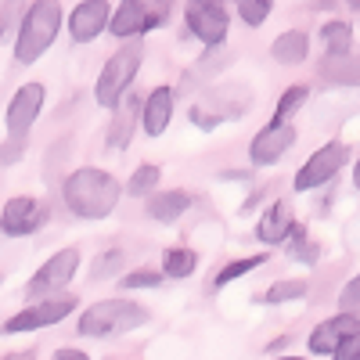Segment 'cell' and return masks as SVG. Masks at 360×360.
I'll list each match as a JSON object with an SVG mask.
<instances>
[{
    "mask_svg": "<svg viewBox=\"0 0 360 360\" xmlns=\"http://www.w3.org/2000/svg\"><path fill=\"white\" fill-rule=\"evenodd\" d=\"M321 40H324L328 54H346L353 47V25L349 22H324Z\"/></svg>",
    "mask_w": 360,
    "mask_h": 360,
    "instance_id": "22",
    "label": "cell"
},
{
    "mask_svg": "<svg viewBox=\"0 0 360 360\" xmlns=\"http://www.w3.org/2000/svg\"><path fill=\"white\" fill-rule=\"evenodd\" d=\"M270 8H274V0H238V15L245 25H263Z\"/></svg>",
    "mask_w": 360,
    "mask_h": 360,
    "instance_id": "28",
    "label": "cell"
},
{
    "mask_svg": "<svg viewBox=\"0 0 360 360\" xmlns=\"http://www.w3.org/2000/svg\"><path fill=\"white\" fill-rule=\"evenodd\" d=\"M119 285H123V288H159L162 285V274H159V270H130V274L123 278V281H119Z\"/></svg>",
    "mask_w": 360,
    "mask_h": 360,
    "instance_id": "30",
    "label": "cell"
},
{
    "mask_svg": "<svg viewBox=\"0 0 360 360\" xmlns=\"http://www.w3.org/2000/svg\"><path fill=\"white\" fill-rule=\"evenodd\" d=\"M270 54H274L278 65H303L307 54H310V37L303 29H288V33H281L270 44Z\"/></svg>",
    "mask_w": 360,
    "mask_h": 360,
    "instance_id": "19",
    "label": "cell"
},
{
    "mask_svg": "<svg viewBox=\"0 0 360 360\" xmlns=\"http://www.w3.org/2000/svg\"><path fill=\"white\" fill-rule=\"evenodd\" d=\"M307 98H310V90H307V86H288L285 94H281V101H278L274 119H270V123H292V115L307 105Z\"/></svg>",
    "mask_w": 360,
    "mask_h": 360,
    "instance_id": "23",
    "label": "cell"
},
{
    "mask_svg": "<svg viewBox=\"0 0 360 360\" xmlns=\"http://www.w3.org/2000/svg\"><path fill=\"white\" fill-rule=\"evenodd\" d=\"M245 108H249V90L234 86V83H224L217 90H209V94L191 108V123L202 127V130H213V127L224 123V119L245 115Z\"/></svg>",
    "mask_w": 360,
    "mask_h": 360,
    "instance_id": "5",
    "label": "cell"
},
{
    "mask_svg": "<svg viewBox=\"0 0 360 360\" xmlns=\"http://www.w3.org/2000/svg\"><path fill=\"white\" fill-rule=\"evenodd\" d=\"M108 15L112 8L105 4V0H79L72 18H69V33L76 44H90V40H98L105 29H108Z\"/></svg>",
    "mask_w": 360,
    "mask_h": 360,
    "instance_id": "15",
    "label": "cell"
},
{
    "mask_svg": "<svg viewBox=\"0 0 360 360\" xmlns=\"http://www.w3.org/2000/svg\"><path fill=\"white\" fill-rule=\"evenodd\" d=\"M144 4H148V8H155L159 15H166V0H144Z\"/></svg>",
    "mask_w": 360,
    "mask_h": 360,
    "instance_id": "35",
    "label": "cell"
},
{
    "mask_svg": "<svg viewBox=\"0 0 360 360\" xmlns=\"http://www.w3.org/2000/svg\"><path fill=\"white\" fill-rule=\"evenodd\" d=\"M346 144L342 141H328L324 148H317V152L299 166V173H295V191H314V188H321V184H328L342 166H346Z\"/></svg>",
    "mask_w": 360,
    "mask_h": 360,
    "instance_id": "8",
    "label": "cell"
},
{
    "mask_svg": "<svg viewBox=\"0 0 360 360\" xmlns=\"http://www.w3.org/2000/svg\"><path fill=\"white\" fill-rule=\"evenodd\" d=\"M353 335H360V317L342 310L335 317L321 321L314 332H310V353H321V356H335L342 342H349Z\"/></svg>",
    "mask_w": 360,
    "mask_h": 360,
    "instance_id": "11",
    "label": "cell"
},
{
    "mask_svg": "<svg viewBox=\"0 0 360 360\" xmlns=\"http://www.w3.org/2000/svg\"><path fill=\"white\" fill-rule=\"evenodd\" d=\"M76 310V299L72 295H44L40 303L33 299V307L18 310L15 317L4 321V332L8 335H22V332H40V328H51L58 321H65Z\"/></svg>",
    "mask_w": 360,
    "mask_h": 360,
    "instance_id": "6",
    "label": "cell"
},
{
    "mask_svg": "<svg viewBox=\"0 0 360 360\" xmlns=\"http://www.w3.org/2000/svg\"><path fill=\"white\" fill-rule=\"evenodd\" d=\"M188 205H191V195L188 191H162V195H152L148 198V217L152 220H159V224H173L176 217H184L188 213Z\"/></svg>",
    "mask_w": 360,
    "mask_h": 360,
    "instance_id": "20",
    "label": "cell"
},
{
    "mask_svg": "<svg viewBox=\"0 0 360 360\" xmlns=\"http://www.w3.org/2000/svg\"><path fill=\"white\" fill-rule=\"evenodd\" d=\"M353 184H356V191H360V162L353 166Z\"/></svg>",
    "mask_w": 360,
    "mask_h": 360,
    "instance_id": "36",
    "label": "cell"
},
{
    "mask_svg": "<svg viewBox=\"0 0 360 360\" xmlns=\"http://www.w3.org/2000/svg\"><path fill=\"white\" fill-rule=\"evenodd\" d=\"M22 11H25V0H4V4H0V44H4L8 33L18 25Z\"/></svg>",
    "mask_w": 360,
    "mask_h": 360,
    "instance_id": "29",
    "label": "cell"
},
{
    "mask_svg": "<svg viewBox=\"0 0 360 360\" xmlns=\"http://www.w3.org/2000/svg\"><path fill=\"white\" fill-rule=\"evenodd\" d=\"M79 270V249H62L54 252L25 285V299H44V295H58Z\"/></svg>",
    "mask_w": 360,
    "mask_h": 360,
    "instance_id": "7",
    "label": "cell"
},
{
    "mask_svg": "<svg viewBox=\"0 0 360 360\" xmlns=\"http://www.w3.org/2000/svg\"><path fill=\"white\" fill-rule=\"evenodd\" d=\"M148 321V310L130 303V299H101V303L86 307L79 314V335L86 339H108V335H123L134 332Z\"/></svg>",
    "mask_w": 360,
    "mask_h": 360,
    "instance_id": "3",
    "label": "cell"
},
{
    "mask_svg": "<svg viewBox=\"0 0 360 360\" xmlns=\"http://www.w3.org/2000/svg\"><path fill=\"white\" fill-rule=\"evenodd\" d=\"M141 62H144V47L141 44H127L123 51H115L108 62H105L98 83H94L98 105L112 108L119 98H123L127 90H130V83H134V76H137V69H141Z\"/></svg>",
    "mask_w": 360,
    "mask_h": 360,
    "instance_id": "4",
    "label": "cell"
},
{
    "mask_svg": "<svg viewBox=\"0 0 360 360\" xmlns=\"http://www.w3.org/2000/svg\"><path fill=\"white\" fill-rule=\"evenodd\" d=\"M62 198H65L72 217H79V220H105V217L115 213L119 198H123V188H119V180L112 173L83 166V169H72L65 176Z\"/></svg>",
    "mask_w": 360,
    "mask_h": 360,
    "instance_id": "1",
    "label": "cell"
},
{
    "mask_svg": "<svg viewBox=\"0 0 360 360\" xmlns=\"http://www.w3.org/2000/svg\"><path fill=\"white\" fill-rule=\"evenodd\" d=\"M184 22L205 47H220L227 40V11L220 0H188Z\"/></svg>",
    "mask_w": 360,
    "mask_h": 360,
    "instance_id": "9",
    "label": "cell"
},
{
    "mask_svg": "<svg viewBox=\"0 0 360 360\" xmlns=\"http://www.w3.org/2000/svg\"><path fill=\"white\" fill-rule=\"evenodd\" d=\"M112 108H115V115H112V123H108V148H112V152H123V148L130 144V137H134V130H137V119H141V98L123 94Z\"/></svg>",
    "mask_w": 360,
    "mask_h": 360,
    "instance_id": "17",
    "label": "cell"
},
{
    "mask_svg": "<svg viewBox=\"0 0 360 360\" xmlns=\"http://www.w3.org/2000/svg\"><path fill=\"white\" fill-rule=\"evenodd\" d=\"M349 4H353V8H360V0H349Z\"/></svg>",
    "mask_w": 360,
    "mask_h": 360,
    "instance_id": "37",
    "label": "cell"
},
{
    "mask_svg": "<svg viewBox=\"0 0 360 360\" xmlns=\"http://www.w3.org/2000/svg\"><path fill=\"white\" fill-rule=\"evenodd\" d=\"M54 356H58V360H86V353H83V349H69V346H65V349H58Z\"/></svg>",
    "mask_w": 360,
    "mask_h": 360,
    "instance_id": "34",
    "label": "cell"
},
{
    "mask_svg": "<svg viewBox=\"0 0 360 360\" xmlns=\"http://www.w3.org/2000/svg\"><path fill=\"white\" fill-rule=\"evenodd\" d=\"M266 263V252H256V256H249V259H231L220 274H217V288H224V285H231V281H238V278H245L249 270H256V266H263Z\"/></svg>",
    "mask_w": 360,
    "mask_h": 360,
    "instance_id": "25",
    "label": "cell"
},
{
    "mask_svg": "<svg viewBox=\"0 0 360 360\" xmlns=\"http://www.w3.org/2000/svg\"><path fill=\"white\" fill-rule=\"evenodd\" d=\"M22 152H25V137L8 134V144H0V166H11L15 159H22Z\"/></svg>",
    "mask_w": 360,
    "mask_h": 360,
    "instance_id": "32",
    "label": "cell"
},
{
    "mask_svg": "<svg viewBox=\"0 0 360 360\" xmlns=\"http://www.w3.org/2000/svg\"><path fill=\"white\" fill-rule=\"evenodd\" d=\"M292 205L285 202V198H278L274 205L266 209V213L259 217V224H256V238L263 245H281L285 238L292 234Z\"/></svg>",
    "mask_w": 360,
    "mask_h": 360,
    "instance_id": "18",
    "label": "cell"
},
{
    "mask_svg": "<svg viewBox=\"0 0 360 360\" xmlns=\"http://www.w3.org/2000/svg\"><path fill=\"white\" fill-rule=\"evenodd\" d=\"M159 22H162V15L155 8H148L144 0H123L119 11L108 15V33L112 37H137L144 29L159 25Z\"/></svg>",
    "mask_w": 360,
    "mask_h": 360,
    "instance_id": "14",
    "label": "cell"
},
{
    "mask_svg": "<svg viewBox=\"0 0 360 360\" xmlns=\"http://www.w3.org/2000/svg\"><path fill=\"white\" fill-rule=\"evenodd\" d=\"M292 144H295L292 123H266L249 144V159H252V166H274Z\"/></svg>",
    "mask_w": 360,
    "mask_h": 360,
    "instance_id": "13",
    "label": "cell"
},
{
    "mask_svg": "<svg viewBox=\"0 0 360 360\" xmlns=\"http://www.w3.org/2000/svg\"><path fill=\"white\" fill-rule=\"evenodd\" d=\"M0 281H4V274H0Z\"/></svg>",
    "mask_w": 360,
    "mask_h": 360,
    "instance_id": "38",
    "label": "cell"
},
{
    "mask_svg": "<svg viewBox=\"0 0 360 360\" xmlns=\"http://www.w3.org/2000/svg\"><path fill=\"white\" fill-rule=\"evenodd\" d=\"M335 356H342V360H360V335H353L349 342H342Z\"/></svg>",
    "mask_w": 360,
    "mask_h": 360,
    "instance_id": "33",
    "label": "cell"
},
{
    "mask_svg": "<svg viewBox=\"0 0 360 360\" xmlns=\"http://www.w3.org/2000/svg\"><path fill=\"white\" fill-rule=\"evenodd\" d=\"M307 295V281L288 278V281H274L263 292V303H292V299H303Z\"/></svg>",
    "mask_w": 360,
    "mask_h": 360,
    "instance_id": "26",
    "label": "cell"
},
{
    "mask_svg": "<svg viewBox=\"0 0 360 360\" xmlns=\"http://www.w3.org/2000/svg\"><path fill=\"white\" fill-rule=\"evenodd\" d=\"M44 224V205L33 195H15L4 202V213H0V231L8 238H25Z\"/></svg>",
    "mask_w": 360,
    "mask_h": 360,
    "instance_id": "12",
    "label": "cell"
},
{
    "mask_svg": "<svg viewBox=\"0 0 360 360\" xmlns=\"http://www.w3.org/2000/svg\"><path fill=\"white\" fill-rule=\"evenodd\" d=\"M44 98H47L44 83H25L15 90V98L8 101V112H4V127L11 137H25L33 130V123L40 119V108H44Z\"/></svg>",
    "mask_w": 360,
    "mask_h": 360,
    "instance_id": "10",
    "label": "cell"
},
{
    "mask_svg": "<svg viewBox=\"0 0 360 360\" xmlns=\"http://www.w3.org/2000/svg\"><path fill=\"white\" fill-rule=\"evenodd\" d=\"M159 176H162V169H159L155 162H144V166H137V169H134V176H130L127 191H130L134 198L152 195V191H155V184H159Z\"/></svg>",
    "mask_w": 360,
    "mask_h": 360,
    "instance_id": "24",
    "label": "cell"
},
{
    "mask_svg": "<svg viewBox=\"0 0 360 360\" xmlns=\"http://www.w3.org/2000/svg\"><path fill=\"white\" fill-rule=\"evenodd\" d=\"M339 310H349V314H360V274L342 288V295H339Z\"/></svg>",
    "mask_w": 360,
    "mask_h": 360,
    "instance_id": "31",
    "label": "cell"
},
{
    "mask_svg": "<svg viewBox=\"0 0 360 360\" xmlns=\"http://www.w3.org/2000/svg\"><path fill=\"white\" fill-rule=\"evenodd\" d=\"M195 266H198V256L184 245H176V249H166L162 252V274L180 281V278H191L195 274Z\"/></svg>",
    "mask_w": 360,
    "mask_h": 360,
    "instance_id": "21",
    "label": "cell"
},
{
    "mask_svg": "<svg viewBox=\"0 0 360 360\" xmlns=\"http://www.w3.org/2000/svg\"><path fill=\"white\" fill-rule=\"evenodd\" d=\"M169 119H173V90L169 86H155L152 94L141 101V119L137 123L144 127L148 137H162L166 127H169Z\"/></svg>",
    "mask_w": 360,
    "mask_h": 360,
    "instance_id": "16",
    "label": "cell"
},
{
    "mask_svg": "<svg viewBox=\"0 0 360 360\" xmlns=\"http://www.w3.org/2000/svg\"><path fill=\"white\" fill-rule=\"evenodd\" d=\"M123 263H127V252H119V249H108V252H101V256L94 259V266H90V278H94V281L115 278L119 270H123Z\"/></svg>",
    "mask_w": 360,
    "mask_h": 360,
    "instance_id": "27",
    "label": "cell"
},
{
    "mask_svg": "<svg viewBox=\"0 0 360 360\" xmlns=\"http://www.w3.org/2000/svg\"><path fill=\"white\" fill-rule=\"evenodd\" d=\"M62 4L58 0H33L22 18H18V37H15V62L18 65H33L37 58L58 40L62 29Z\"/></svg>",
    "mask_w": 360,
    "mask_h": 360,
    "instance_id": "2",
    "label": "cell"
}]
</instances>
